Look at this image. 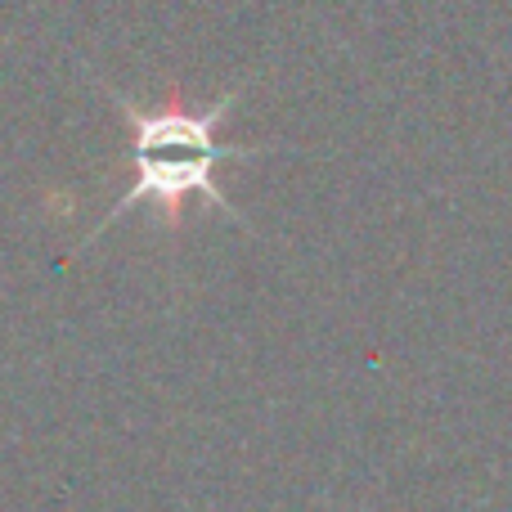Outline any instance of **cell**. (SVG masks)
I'll list each match as a JSON object with an SVG mask.
<instances>
[{"mask_svg": "<svg viewBox=\"0 0 512 512\" xmlns=\"http://www.w3.org/2000/svg\"><path fill=\"white\" fill-rule=\"evenodd\" d=\"M234 95H239V90H225V95L207 108H189L180 95H171L167 104H158V108H140L113 90L117 113H122V122L131 126V135H135V144H131L135 180H131V189L108 207L99 230H90L86 243H95L108 225L122 221L126 207H140V203L158 207L167 230H180L189 198H212L216 207L239 216L234 198H225L221 185H216V167H221L225 158H252L256 153V149H230V144L216 140V122L225 117V108H234ZM86 243H81V248H86Z\"/></svg>", "mask_w": 512, "mask_h": 512, "instance_id": "obj_1", "label": "cell"}]
</instances>
